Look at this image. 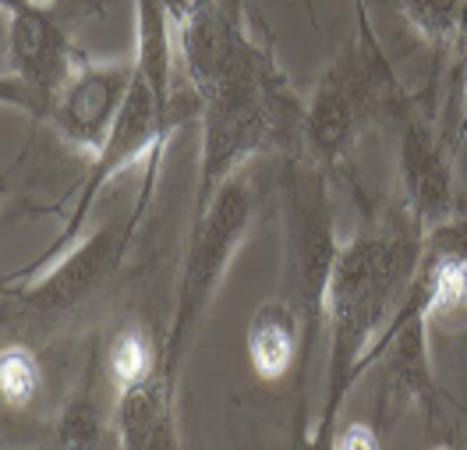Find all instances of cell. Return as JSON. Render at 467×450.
I'll return each mask as SVG.
<instances>
[{
  "instance_id": "4fadbf2b",
  "label": "cell",
  "mask_w": 467,
  "mask_h": 450,
  "mask_svg": "<svg viewBox=\"0 0 467 450\" xmlns=\"http://www.w3.org/2000/svg\"><path fill=\"white\" fill-rule=\"evenodd\" d=\"M301 355H305V330L297 309L284 295L265 298L248 327V361L255 376L265 383L284 380L294 365L301 369Z\"/></svg>"
},
{
  "instance_id": "2e32d148",
  "label": "cell",
  "mask_w": 467,
  "mask_h": 450,
  "mask_svg": "<svg viewBox=\"0 0 467 450\" xmlns=\"http://www.w3.org/2000/svg\"><path fill=\"white\" fill-rule=\"evenodd\" d=\"M400 11L408 26L418 32V39L432 54V75L442 71L446 54L461 47V15L464 0H400Z\"/></svg>"
},
{
  "instance_id": "7a4b0ae2",
  "label": "cell",
  "mask_w": 467,
  "mask_h": 450,
  "mask_svg": "<svg viewBox=\"0 0 467 450\" xmlns=\"http://www.w3.org/2000/svg\"><path fill=\"white\" fill-rule=\"evenodd\" d=\"M421 248L425 231L410 220L400 203L397 210L389 206L365 227H358L348 241H340L326 295L329 355L312 447H333L337 415L344 412V401L361 380L368 351L376 348V340L386 333L408 295L414 270L421 263Z\"/></svg>"
},
{
  "instance_id": "277c9868",
  "label": "cell",
  "mask_w": 467,
  "mask_h": 450,
  "mask_svg": "<svg viewBox=\"0 0 467 450\" xmlns=\"http://www.w3.org/2000/svg\"><path fill=\"white\" fill-rule=\"evenodd\" d=\"M358 32L340 58L319 75L312 99H305V152L322 171L344 174L358 142L379 118H389V103L400 89L397 71L365 18V4L354 0Z\"/></svg>"
},
{
  "instance_id": "6da1fadb",
  "label": "cell",
  "mask_w": 467,
  "mask_h": 450,
  "mask_svg": "<svg viewBox=\"0 0 467 450\" xmlns=\"http://www.w3.org/2000/svg\"><path fill=\"white\" fill-rule=\"evenodd\" d=\"M177 71L199 99L202 150L195 206L265 152H305V99L241 26L237 7L209 4L174 36Z\"/></svg>"
},
{
  "instance_id": "5bb4252c",
  "label": "cell",
  "mask_w": 467,
  "mask_h": 450,
  "mask_svg": "<svg viewBox=\"0 0 467 450\" xmlns=\"http://www.w3.org/2000/svg\"><path fill=\"white\" fill-rule=\"evenodd\" d=\"M47 397V376H43V361L39 348L22 344V340H4L0 348V401L4 412H32L39 401Z\"/></svg>"
},
{
  "instance_id": "30bf717a",
  "label": "cell",
  "mask_w": 467,
  "mask_h": 450,
  "mask_svg": "<svg viewBox=\"0 0 467 450\" xmlns=\"http://www.w3.org/2000/svg\"><path fill=\"white\" fill-rule=\"evenodd\" d=\"M131 78L135 60H86L75 78L57 92L43 120L67 150L92 160L114 131Z\"/></svg>"
},
{
  "instance_id": "9c48e42d",
  "label": "cell",
  "mask_w": 467,
  "mask_h": 450,
  "mask_svg": "<svg viewBox=\"0 0 467 450\" xmlns=\"http://www.w3.org/2000/svg\"><path fill=\"white\" fill-rule=\"evenodd\" d=\"M429 316L397 309L389 327L368 351L365 372L379 365V397H376V429L397 425L408 408H421L432 433H450L457 429L450 422V404L446 393L439 391L436 372H432V355H429Z\"/></svg>"
},
{
  "instance_id": "ac0fdd59",
  "label": "cell",
  "mask_w": 467,
  "mask_h": 450,
  "mask_svg": "<svg viewBox=\"0 0 467 450\" xmlns=\"http://www.w3.org/2000/svg\"><path fill=\"white\" fill-rule=\"evenodd\" d=\"M461 50H464V103H461V118H457V146H464L467 139V0L464 15H461Z\"/></svg>"
},
{
  "instance_id": "ba28073f",
  "label": "cell",
  "mask_w": 467,
  "mask_h": 450,
  "mask_svg": "<svg viewBox=\"0 0 467 450\" xmlns=\"http://www.w3.org/2000/svg\"><path fill=\"white\" fill-rule=\"evenodd\" d=\"M429 96V92H425ZM410 89H397L389 103V120L397 124V181H400V206L410 220L429 235L453 220L461 206L457 192V142L446 124H439L429 99Z\"/></svg>"
},
{
  "instance_id": "e0dca14e",
  "label": "cell",
  "mask_w": 467,
  "mask_h": 450,
  "mask_svg": "<svg viewBox=\"0 0 467 450\" xmlns=\"http://www.w3.org/2000/svg\"><path fill=\"white\" fill-rule=\"evenodd\" d=\"M333 447L340 450H372L379 447V436H376V425H361V422H354V425H344V429H337V436H333Z\"/></svg>"
},
{
  "instance_id": "52a82bcc",
  "label": "cell",
  "mask_w": 467,
  "mask_h": 450,
  "mask_svg": "<svg viewBox=\"0 0 467 450\" xmlns=\"http://www.w3.org/2000/svg\"><path fill=\"white\" fill-rule=\"evenodd\" d=\"M88 54L71 39L57 7L4 0V99L43 120L57 92L75 78Z\"/></svg>"
},
{
  "instance_id": "7c38bea8",
  "label": "cell",
  "mask_w": 467,
  "mask_h": 450,
  "mask_svg": "<svg viewBox=\"0 0 467 450\" xmlns=\"http://www.w3.org/2000/svg\"><path fill=\"white\" fill-rule=\"evenodd\" d=\"M114 404H117V383L110 380L107 369V351L103 340L92 337L82 361V376L75 391L57 412V444L60 447H107L110 440L117 444L114 429Z\"/></svg>"
},
{
  "instance_id": "3957f363",
  "label": "cell",
  "mask_w": 467,
  "mask_h": 450,
  "mask_svg": "<svg viewBox=\"0 0 467 450\" xmlns=\"http://www.w3.org/2000/svg\"><path fill=\"white\" fill-rule=\"evenodd\" d=\"M152 184H142L124 220L103 224L88 238H78L36 277L18 284L4 280V340H22L43 351L60 330H67L114 284L152 206Z\"/></svg>"
},
{
  "instance_id": "5b68a950",
  "label": "cell",
  "mask_w": 467,
  "mask_h": 450,
  "mask_svg": "<svg viewBox=\"0 0 467 450\" xmlns=\"http://www.w3.org/2000/svg\"><path fill=\"white\" fill-rule=\"evenodd\" d=\"M280 216H284V263H280L276 295H284L301 316V330H305L301 372H308L312 351L326 330V295L340 252L329 171H322L308 152H291L280 163Z\"/></svg>"
},
{
  "instance_id": "d6986e66",
  "label": "cell",
  "mask_w": 467,
  "mask_h": 450,
  "mask_svg": "<svg viewBox=\"0 0 467 450\" xmlns=\"http://www.w3.org/2000/svg\"><path fill=\"white\" fill-rule=\"evenodd\" d=\"M36 4H47V7H60L64 0H36Z\"/></svg>"
},
{
  "instance_id": "8992f818",
  "label": "cell",
  "mask_w": 467,
  "mask_h": 450,
  "mask_svg": "<svg viewBox=\"0 0 467 450\" xmlns=\"http://www.w3.org/2000/svg\"><path fill=\"white\" fill-rule=\"evenodd\" d=\"M259 220V184L252 178V167L237 171L231 181H223L202 206L192 213V235L181 259L177 277L174 319L163 337L167 344V365L181 376V361L188 348L195 344V333L202 327L209 305L216 301L223 277L231 270L234 256L255 235Z\"/></svg>"
},
{
  "instance_id": "8fae6325",
  "label": "cell",
  "mask_w": 467,
  "mask_h": 450,
  "mask_svg": "<svg viewBox=\"0 0 467 450\" xmlns=\"http://www.w3.org/2000/svg\"><path fill=\"white\" fill-rule=\"evenodd\" d=\"M114 429L120 450H174L177 433V376L171 365H156L149 376L117 387Z\"/></svg>"
},
{
  "instance_id": "9a60e30c",
  "label": "cell",
  "mask_w": 467,
  "mask_h": 450,
  "mask_svg": "<svg viewBox=\"0 0 467 450\" xmlns=\"http://www.w3.org/2000/svg\"><path fill=\"white\" fill-rule=\"evenodd\" d=\"M103 351H107V369H110V380L117 387L142 380L156 365L167 361V344L156 340L149 327H142L139 319L120 323L110 333V340H103Z\"/></svg>"
}]
</instances>
